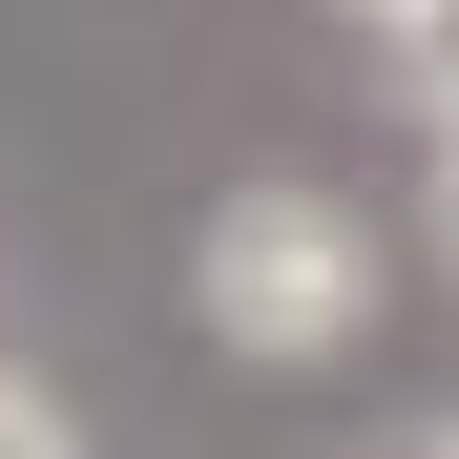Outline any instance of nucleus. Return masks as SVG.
<instances>
[{
    "label": "nucleus",
    "instance_id": "f03ea898",
    "mask_svg": "<svg viewBox=\"0 0 459 459\" xmlns=\"http://www.w3.org/2000/svg\"><path fill=\"white\" fill-rule=\"evenodd\" d=\"M0 459H84V418H63L42 376H0Z\"/></svg>",
    "mask_w": 459,
    "mask_h": 459
},
{
    "label": "nucleus",
    "instance_id": "f257e3e1",
    "mask_svg": "<svg viewBox=\"0 0 459 459\" xmlns=\"http://www.w3.org/2000/svg\"><path fill=\"white\" fill-rule=\"evenodd\" d=\"M188 292H209V334H230V355L314 376V355L376 334V230H355L334 188H230V209L188 230Z\"/></svg>",
    "mask_w": 459,
    "mask_h": 459
},
{
    "label": "nucleus",
    "instance_id": "20e7f679",
    "mask_svg": "<svg viewBox=\"0 0 459 459\" xmlns=\"http://www.w3.org/2000/svg\"><path fill=\"white\" fill-rule=\"evenodd\" d=\"M438 251H459V126H438Z\"/></svg>",
    "mask_w": 459,
    "mask_h": 459
},
{
    "label": "nucleus",
    "instance_id": "39448f33",
    "mask_svg": "<svg viewBox=\"0 0 459 459\" xmlns=\"http://www.w3.org/2000/svg\"><path fill=\"white\" fill-rule=\"evenodd\" d=\"M376 459H459V418H418V438H376Z\"/></svg>",
    "mask_w": 459,
    "mask_h": 459
},
{
    "label": "nucleus",
    "instance_id": "423d86ee",
    "mask_svg": "<svg viewBox=\"0 0 459 459\" xmlns=\"http://www.w3.org/2000/svg\"><path fill=\"white\" fill-rule=\"evenodd\" d=\"M355 22H418V0H355Z\"/></svg>",
    "mask_w": 459,
    "mask_h": 459
},
{
    "label": "nucleus",
    "instance_id": "7ed1b4c3",
    "mask_svg": "<svg viewBox=\"0 0 459 459\" xmlns=\"http://www.w3.org/2000/svg\"><path fill=\"white\" fill-rule=\"evenodd\" d=\"M397 63H418V105L459 126V0H418V22H397Z\"/></svg>",
    "mask_w": 459,
    "mask_h": 459
}]
</instances>
